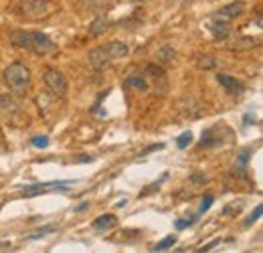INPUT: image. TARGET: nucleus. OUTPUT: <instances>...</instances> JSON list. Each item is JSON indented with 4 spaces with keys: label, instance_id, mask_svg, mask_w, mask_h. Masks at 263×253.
<instances>
[{
    "label": "nucleus",
    "instance_id": "f257e3e1",
    "mask_svg": "<svg viewBox=\"0 0 263 253\" xmlns=\"http://www.w3.org/2000/svg\"><path fill=\"white\" fill-rule=\"evenodd\" d=\"M10 43L18 49H27L37 55H49L57 51V45L41 31H15L10 34Z\"/></svg>",
    "mask_w": 263,
    "mask_h": 253
},
{
    "label": "nucleus",
    "instance_id": "f03ea898",
    "mask_svg": "<svg viewBox=\"0 0 263 253\" xmlns=\"http://www.w3.org/2000/svg\"><path fill=\"white\" fill-rule=\"evenodd\" d=\"M4 83L8 85L10 91L15 94H25L29 83H31V71L27 65L22 63H10L6 69H4Z\"/></svg>",
    "mask_w": 263,
    "mask_h": 253
},
{
    "label": "nucleus",
    "instance_id": "7ed1b4c3",
    "mask_svg": "<svg viewBox=\"0 0 263 253\" xmlns=\"http://www.w3.org/2000/svg\"><path fill=\"white\" fill-rule=\"evenodd\" d=\"M18 10L22 16H27L31 20H41V18H47L53 15L55 4L51 0H20Z\"/></svg>",
    "mask_w": 263,
    "mask_h": 253
},
{
    "label": "nucleus",
    "instance_id": "20e7f679",
    "mask_svg": "<svg viewBox=\"0 0 263 253\" xmlns=\"http://www.w3.org/2000/svg\"><path fill=\"white\" fill-rule=\"evenodd\" d=\"M45 83L47 89L57 97H65L67 91H69V83H67V77L59 71V69H45Z\"/></svg>",
    "mask_w": 263,
    "mask_h": 253
},
{
    "label": "nucleus",
    "instance_id": "39448f33",
    "mask_svg": "<svg viewBox=\"0 0 263 253\" xmlns=\"http://www.w3.org/2000/svg\"><path fill=\"white\" fill-rule=\"evenodd\" d=\"M71 185V180H53V182H39V185H29V187H22L20 194L22 197H35V194L41 192H49V190H67Z\"/></svg>",
    "mask_w": 263,
    "mask_h": 253
},
{
    "label": "nucleus",
    "instance_id": "423d86ee",
    "mask_svg": "<svg viewBox=\"0 0 263 253\" xmlns=\"http://www.w3.org/2000/svg\"><path fill=\"white\" fill-rule=\"evenodd\" d=\"M207 29L211 31L213 39L215 41H225L229 37V32H231V27H229V20H223L219 16H213V20H209Z\"/></svg>",
    "mask_w": 263,
    "mask_h": 253
},
{
    "label": "nucleus",
    "instance_id": "0eeeda50",
    "mask_svg": "<svg viewBox=\"0 0 263 253\" xmlns=\"http://www.w3.org/2000/svg\"><path fill=\"white\" fill-rule=\"evenodd\" d=\"M109 61H111V57L106 51V47H95L89 51V63L93 69H104L109 65Z\"/></svg>",
    "mask_w": 263,
    "mask_h": 253
},
{
    "label": "nucleus",
    "instance_id": "6e6552de",
    "mask_svg": "<svg viewBox=\"0 0 263 253\" xmlns=\"http://www.w3.org/2000/svg\"><path fill=\"white\" fill-rule=\"evenodd\" d=\"M217 81H219L225 87L227 94H231V95H239L243 91V83L239 81V79L227 75V73H217Z\"/></svg>",
    "mask_w": 263,
    "mask_h": 253
},
{
    "label": "nucleus",
    "instance_id": "1a4fd4ad",
    "mask_svg": "<svg viewBox=\"0 0 263 253\" xmlns=\"http://www.w3.org/2000/svg\"><path fill=\"white\" fill-rule=\"evenodd\" d=\"M243 13H245V2H231V4L223 6L215 16H219L223 20H235V18L241 16Z\"/></svg>",
    "mask_w": 263,
    "mask_h": 253
},
{
    "label": "nucleus",
    "instance_id": "9d476101",
    "mask_svg": "<svg viewBox=\"0 0 263 253\" xmlns=\"http://www.w3.org/2000/svg\"><path fill=\"white\" fill-rule=\"evenodd\" d=\"M259 41H261L259 37H239L233 43H227L225 49H229V51H247V49L257 47Z\"/></svg>",
    "mask_w": 263,
    "mask_h": 253
},
{
    "label": "nucleus",
    "instance_id": "9b49d317",
    "mask_svg": "<svg viewBox=\"0 0 263 253\" xmlns=\"http://www.w3.org/2000/svg\"><path fill=\"white\" fill-rule=\"evenodd\" d=\"M111 27H113L111 18H108V16H97V18H95V20L89 25V32L93 34V37H99V34L108 32Z\"/></svg>",
    "mask_w": 263,
    "mask_h": 253
},
{
    "label": "nucleus",
    "instance_id": "f8f14e48",
    "mask_svg": "<svg viewBox=\"0 0 263 253\" xmlns=\"http://www.w3.org/2000/svg\"><path fill=\"white\" fill-rule=\"evenodd\" d=\"M104 47H106V51L109 53V57H111V59H122V57H125V55L130 53L128 45H125V43H122V41H111V43L104 45Z\"/></svg>",
    "mask_w": 263,
    "mask_h": 253
},
{
    "label": "nucleus",
    "instance_id": "ddd939ff",
    "mask_svg": "<svg viewBox=\"0 0 263 253\" xmlns=\"http://www.w3.org/2000/svg\"><path fill=\"white\" fill-rule=\"evenodd\" d=\"M118 225V217L113 213H108V215H101L93 221V229L95 231H108V229H113Z\"/></svg>",
    "mask_w": 263,
    "mask_h": 253
},
{
    "label": "nucleus",
    "instance_id": "4468645a",
    "mask_svg": "<svg viewBox=\"0 0 263 253\" xmlns=\"http://www.w3.org/2000/svg\"><path fill=\"white\" fill-rule=\"evenodd\" d=\"M194 63H197V67L202 69V71H211V69L217 67V59L213 55H197L194 57Z\"/></svg>",
    "mask_w": 263,
    "mask_h": 253
},
{
    "label": "nucleus",
    "instance_id": "2eb2a0df",
    "mask_svg": "<svg viewBox=\"0 0 263 253\" xmlns=\"http://www.w3.org/2000/svg\"><path fill=\"white\" fill-rule=\"evenodd\" d=\"M124 87H132V89H138V91H146L148 89V81L140 75H130L128 79L124 81Z\"/></svg>",
    "mask_w": 263,
    "mask_h": 253
},
{
    "label": "nucleus",
    "instance_id": "dca6fc26",
    "mask_svg": "<svg viewBox=\"0 0 263 253\" xmlns=\"http://www.w3.org/2000/svg\"><path fill=\"white\" fill-rule=\"evenodd\" d=\"M174 57H176V51H174L172 47H168V45L158 51V59L162 61V63H170V61H174Z\"/></svg>",
    "mask_w": 263,
    "mask_h": 253
},
{
    "label": "nucleus",
    "instance_id": "f3484780",
    "mask_svg": "<svg viewBox=\"0 0 263 253\" xmlns=\"http://www.w3.org/2000/svg\"><path fill=\"white\" fill-rule=\"evenodd\" d=\"M174 245H176V235H168L166 239H162L160 243L154 245V251H166L170 247H174Z\"/></svg>",
    "mask_w": 263,
    "mask_h": 253
},
{
    "label": "nucleus",
    "instance_id": "a211bd4d",
    "mask_svg": "<svg viewBox=\"0 0 263 253\" xmlns=\"http://www.w3.org/2000/svg\"><path fill=\"white\" fill-rule=\"evenodd\" d=\"M241 211H243V203L237 201V203H233V205L225 206V209H223V215H225V217H233V215H239Z\"/></svg>",
    "mask_w": 263,
    "mask_h": 253
},
{
    "label": "nucleus",
    "instance_id": "6ab92c4d",
    "mask_svg": "<svg viewBox=\"0 0 263 253\" xmlns=\"http://www.w3.org/2000/svg\"><path fill=\"white\" fill-rule=\"evenodd\" d=\"M190 142H192V134H190V132H182V134L178 136V140H176V146L180 148V150H185V148H186Z\"/></svg>",
    "mask_w": 263,
    "mask_h": 253
},
{
    "label": "nucleus",
    "instance_id": "aec40b11",
    "mask_svg": "<svg viewBox=\"0 0 263 253\" xmlns=\"http://www.w3.org/2000/svg\"><path fill=\"white\" fill-rule=\"evenodd\" d=\"M249 152H251V150H243V152H241V156H239V160H237V168L241 170V172H245V170H247V162H249Z\"/></svg>",
    "mask_w": 263,
    "mask_h": 253
},
{
    "label": "nucleus",
    "instance_id": "412c9836",
    "mask_svg": "<svg viewBox=\"0 0 263 253\" xmlns=\"http://www.w3.org/2000/svg\"><path fill=\"white\" fill-rule=\"evenodd\" d=\"M31 144L35 148H47L49 146V138L47 136H35V138H31Z\"/></svg>",
    "mask_w": 263,
    "mask_h": 253
},
{
    "label": "nucleus",
    "instance_id": "4be33fe9",
    "mask_svg": "<svg viewBox=\"0 0 263 253\" xmlns=\"http://www.w3.org/2000/svg\"><path fill=\"white\" fill-rule=\"evenodd\" d=\"M213 201H215V197L213 194H207V197L202 199V203H201V209H199V215H202V213H207L209 209H211V205H213Z\"/></svg>",
    "mask_w": 263,
    "mask_h": 253
},
{
    "label": "nucleus",
    "instance_id": "5701e85b",
    "mask_svg": "<svg viewBox=\"0 0 263 253\" xmlns=\"http://www.w3.org/2000/svg\"><path fill=\"white\" fill-rule=\"evenodd\" d=\"M261 211H263V206H261V205H257L255 209H253V213L249 215V219L245 221V225H247V227H249V225H253V223L259 219V217H261Z\"/></svg>",
    "mask_w": 263,
    "mask_h": 253
},
{
    "label": "nucleus",
    "instance_id": "b1692460",
    "mask_svg": "<svg viewBox=\"0 0 263 253\" xmlns=\"http://www.w3.org/2000/svg\"><path fill=\"white\" fill-rule=\"evenodd\" d=\"M57 231V225H47V227H43L39 229V231L32 235V239H39V237H45V235H49V233H55Z\"/></svg>",
    "mask_w": 263,
    "mask_h": 253
},
{
    "label": "nucleus",
    "instance_id": "393cba45",
    "mask_svg": "<svg viewBox=\"0 0 263 253\" xmlns=\"http://www.w3.org/2000/svg\"><path fill=\"white\" fill-rule=\"evenodd\" d=\"M146 71H148V75H150V77H162V75H164L162 69L156 67V65H148V67H146Z\"/></svg>",
    "mask_w": 263,
    "mask_h": 253
},
{
    "label": "nucleus",
    "instance_id": "a878e982",
    "mask_svg": "<svg viewBox=\"0 0 263 253\" xmlns=\"http://www.w3.org/2000/svg\"><path fill=\"white\" fill-rule=\"evenodd\" d=\"M162 148H164V144H152V146L144 148V150L140 152V156H146V154H150V152H154V150H162Z\"/></svg>",
    "mask_w": 263,
    "mask_h": 253
},
{
    "label": "nucleus",
    "instance_id": "bb28decb",
    "mask_svg": "<svg viewBox=\"0 0 263 253\" xmlns=\"http://www.w3.org/2000/svg\"><path fill=\"white\" fill-rule=\"evenodd\" d=\"M207 180H209V178L204 176V174H192V176H190V182H194V185H204Z\"/></svg>",
    "mask_w": 263,
    "mask_h": 253
},
{
    "label": "nucleus",
    "instance_id": "cd10ccee",
    "mask_svg": "<svg viewBox=\"0 0 263 253\" xmlns=\"http://www.w3.org/2000/svg\"><path fill=\"white\" fill-rule=\"evenodd\" d=\"M87 206H89V203H87V201H83V203L79 205V206H75V213H81V211H85Z\"/></svg>",
    "mask_w": 263,
    "mask_h": 253
},
{
    "label": "nucleus",
    "instance_id": "c85d7f7f",
    "mask_svg": "<svg viewBox=\"0 0 263 253\" xmlns=\"http://www.w3.org/2000/svg\"><path fill=\"white\" fill-rule=\"evenodd\" d=\"M217 243H219V239H215V241H211V243H209V245H204V247L201 249V251H209V249H211V247H215Z\"/></svg>",
    "mask_w": 263,
    "mask_h": 253
},
{
    "label": "nucleus",
    "instance_id": "c756f323",
    "mask_svg": "<svg viewBox=\"0 0 263 253\" xmlns=\"http://www.w3.org/2000/svg\"><path fill=\"white\" fill-rule=\"evenodd\" d=\"M125 205H128V201H125V199H122V201H118V203H116V206H118V209H124Z\"/></svg>",
    "mask_w": 263,
    "mask_h": 253
},
{
    "label": "nucleus",
    "instance_id": "7c9ffc66",
    "mask_svg": "<svg viewBox=\"0 0 263 253\" xmlns=\"http://www.w3.org/2000/svg\"><path fill=\"white\" fill-rule=\"evenodd\" d=\"M180 2H188V0H180Z\"/></svg>",
    "mask_w": 263,
    "mask_h": 253
}]
</instances>
